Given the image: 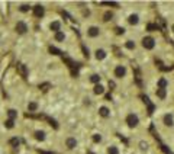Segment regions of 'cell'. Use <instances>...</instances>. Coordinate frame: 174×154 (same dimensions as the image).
<instances>
[{
	"instance_id": "32",
	"label": "cell",
	"mask_w": 174,
	"mask_h": 154,
	"mask_svg": "<svg viewBox=\"0 0 174 154\" xmlns=\"http://www.w3.org/2000/svg\"><path fill=\"white\" fill-rule=\"evenodd\" d=\"M81 49H83V52H84V55H86V57L89 58V49L86 48V45H81Z\"/></svg>"
},
{
	"instance_id": "13",
	"label": "cell",
	"mask_w": 174,
	"mask_h": 154,
	"mask_svg": "<svg viewBox=\"0 0 174 154\" xmlns=\"http://www.w3.org/2000/svg\"><path fill=\"white\" fill-rule=\"evenodd\" d=\"M96 58H97V60L106 58V51H105V49H97V51H96Z\"/></svg>"
},
{
	"instance_id": "31",
	"label": "cell",
	"mask_w": 174,
	"mask_h": 154,
	"mask_svg": "<svg viewBox=\"0 0 174 154\" xmlns=\"http://www.w3.org/2000/svg\"><path fill=\"white\" fill-rule=\"evenodd\" d=\"M112 16H113V15H112V12H106V13H105V20H110V19H112Z\"/></svg>"
},
{
	"instance_id": "14",
	"label": "cell",
	"mask_w": 174,
	"mask_h": 154,
	"mask_svg": "<svg viewBox=\"0 0 174 154\" xmlns=\"http://www.w3.org/2000/svg\"><path fill=\"white\" fill-rule=\"evenodd\" d=\"M60 26H61V25H60V22H57V20H55V22H51V25H50L51 31H55V33L60 32Z\"/></svg>"
},
{
	"instance_id": "28",
	"label": "cell",
	"mask_w": 174,
	"mask_h": 154,
	"mask_svg": "<svg viewBox=\"0 0 174 154\" xmlns=\"http://www.w3.org/2000/svg\"><path fill=\"white\" fill-rule=\"evenodd\" d=\"M50 87H51L50 83H44V84H39V89H42L44 92H47V90L50 89Z\"/></svg>"
},
{
	"instance_id": "10",
	"label": "cell",
	"mask_w": 174,
	"mask_h": 154,
	"mask_svg": "<svg viewBox=\"0 0 174 154\" xmlns=\"http://www.w3.org/2000/svg\"><path fill=\"white\" fill-rule=\"evenodd\" d=\"M99 114H100V116H103V118H108L109 115H110V111H109L106 106H102L99 109Z\"/></svg>"
},
{
	"instance_id": "34",
	"label": "cell",
	"mask_w": 174,
	"mask_h": 154,
	"mask_svg": "<svg viewBox=\"0 0 174 154\" xmlns=\"http://www.w3.org/2000/svg\"><path fill=\"white\" fill-rule=\"evenodd\" d=\"M39 154H54V153H48V151H41L39 150Z\"/></svg>"
},
{
	"instance_id": "20",
	"label": "cell",
	"mask_w": 174,
	"mask_h": 154,
	"mask_svg": "<svg viewBox=\"0 0 174 154\" xmlns=\"http://www.w3.org/2000/svg\"><path fill=\"white\" fill-rule=\"evenodd\" d=\"M36 109H38V103H36V102H31V103L28 105V111H29V112H35Z\"/></svg>"
},
{
	"instance_id": "2",
	"label": "cell",
	"mask_w": 174,
	"mask_h": 154,
	"mask_svg": "<svg viewBox=\"0 0 174 154\" xmlns=\"http://www.w3.org/2000/svg\"><path fill=\"white\" fill-rule=\"evenodd\" d=\"M126 124H128V127H131V128H135L138 124H139V119H138V116L135 114H129L126 116Z\"/></svg>"
},
{
	"instance_id": "15",
	"label": "cell",
	"mask_w": 174,
	"mask_h": 154,
	"mask_svg": "<svg viewBox=\"0 0 174 154\" xmlns=\"http://www.w3.org/2000/svg\"><path fill=\"white\" fill-rule=\"evenodd\" d=\"M167 84H168V81H167L166 79H160V80H158V83H157L158 89H166Z\"/></svg>"
},
{
	"instance_id": "33",
	"label": "cell",
	"mask_w": 174,
	"mask_h": 154,
	"mask_svg": "<svg viewBox=\"0 0 174 154\" xmlns=\"http://www.w3.org/2000/svg\"><path fill=\"white\" fill-rule=\"evenodd\" d=\"M28 10H29V6H28V5H22V6H20V12H28Z\"/></svg>"
},
{
	"instance_id": "24",
	"label": "cell",
	"mask_w": 174,
	"mask_h": 154,
	"mask_svg": "<svg viewBox=\"0 0 174 154\" xmlns=\"http://www.w3.org/2000/svg\"><path fill=\"white\" fill-rule=\"evenodd\" d=\"M5 127L9 128V130H12L13 127H15V124H13V119H8V121L5 122Z\"/></svg>"
},
{
	"instance_id": "18",
	"label": "cell",
	"mask_w": 174,
	"mask_h": 154,
	"mask_svg": "<svg viewBox=\"0 0 174 154\" xmlns=\"http://www.w3.org/2000/svg\"><path fill=\"white\" fill-rule=\"evenodd\" d=\"M108 154H121V151H119V148L116 146H110L108 148Z\"/></svg>"
},
{
	"instance_id": "27",
	"label": "cell",
	"mask_w": 174,
	"mask_h": 154,
	"mask_svg": "<svg viewBox=\"0 0 174 154\" xmlns=\"http://www.w3.org/2000/svg\"><path fill=\"white\" fill-rule=\"evenodd\" d=\"M9 144H10V146H13V147H17V146H19V140H17V138H12V140L9 141Z\"/></svg>"
},
{
	"instance_id": "8",
	"label": "cell",
	"mask_w": 174,
	"mask_h": 154,
	"mask_svg": "<svg viewBox=\"0 0 174 154\" xmlns=\"http://www.w3.org/2000/svg\"><path fill=\"white\" fill-rule=\"evenodd\" d=\"M17 73L20 74L22 77H26L28 76V70H26V65L22 64V63H19L17 64Z\"/></svg>"
},
{
	"instance_id": "5",
	"label": "cell",
	"mask_w": 174,
	"mask_h": 154,
	"mask_svg": "<svg viewBox=\"0 0 174 154\" xmlns=\"http://www.w3.org/2000/svg\"><path fill=\"white\" fill-rule=\"evenodd\" d=\"M164 125L166 127H173L174 125V118H173V114H167L166 116H164Z\"/></svg>"
},
{
	"instance_id": "7",
	"label": "cell",
	"mask_w": 174,
	"mask_h": 154,
	"mask_svg": "<svg viewBox=\"0 0 174 154\" xmlns=\"http://www.w3.org/2000/svg\"><path fill=\"white\" fill-rule=\"evenodd\" d=\"M28 31V26L25 22H17L16 24V32L17 33H25Z\"/></svg>"
},
{
	"instance_id": "23",
	"label": "cell",
	"mask_w": 174,
	"mask_h": 154,
	"mask_svg": "<svg viewBox=\"0 0 174 154\" xmlns=\"http://www.w3.org/2000/svg\"><path fill=\"white\" fill-rule=\"evenodd\" d=\"M125 47H126L128 49H135V42H133V41H126Z\"/></svg>"
},
{
	"instance_id": "35",
	"label": "cell",
	"mask_w": 174,
	"mask_h": 154,
	"mask_svg": "<svg viewBox=\"0 0 174 154\" xmlns=\"http://www.w3.org/2000/svg\"><path fill=\"white\" fill-rule=\"evenodd\" d=\"M171 32H173V33H174V24H173V25H171Z\"/></svg>"
},
{
	"instance_id": "6",
	"label": "cell",
	"mask_w": 174,
	"mask_h": 154,
	"mask_svg": "<svg viewBox=\"0 0 174 154\" xmlns=\"http://www.w3.org/2000/svg\"><path fill=\"white\" fill-rule=\"evenodd\" d=\"M33 15L36 17H42L45 15V9L42 8V6H35L33 8Z\"/></svg>"
},
{
	"instance_id": "3",
	"label": "cell",
	"mask_w": 174,
	"mask_h": 154,
	"mask_svg": "<svg viewBox=\"0 0 174 154\" xmlns=\"http://www.w3.org/2000/svg\"><path fill=\"white\" fill-rule=\"evenodd\" d=\"M125 74H126V67H125V65H116L115 77H118V79H122V77H125Z\"/></svg>"
},
{
	"instance_id": "11",
	"label": "cell",
	"mask_w": 174,
	"mask_h": 154,
	"mask_svg": "<svg viewBox=\"0 0 174 154\" xmlns=\"http://www.w3.org/2000/svg\"><path fill=\"white\" fill-rule=\"evenodd\" d=\"M128 22L131 25H136L139 22V17H138V15H131V16L128 17Z\"/></svg>"
},
{
	"instance_id": "9",
	"label": "cell",
	"mask_w": 174,
	"mask_h": 154,
	"mask_svg": "<svg viewBox=\"0 0 174 154\" xmlns=\"http://www.w3.org/2000/svg\"><path fill=\"white\" fill-rule=\"evenodd\" d=\"M93 92H94V95H103V93H105V87H103L102 84H94Z\"/></svg>"
},
{
	"instance_id": "17",
	"label": "cell",
	"mask_w": 174,
	"mask_h": 154,
	"mask_svg": "<svg viewBox=\"0 0 174 154\" xmlns=\"http://www.w3.org/2000/svg\"><path fill=\"white\" fill-rule=\"evenodd\" d=\"M157 96L160 97V99H166L167 89H157Z\"/></svg>"
},
{
	"instance_id": "25",
	"label": "cell",
	"mask_w": 174,
	"mask_h": 154,
	"mask_svg": "<svg viewBox=\"0 0 174 154\" xmlns=\"http://www.w3.org/2000/svg\"><path fill=\"white\" fill-rule=\"evenodd\" d=\"M45 119L50 122V125H52L54 128H58V124H57V121H55V119H51V118H48V116H45Z\"/></svg>"
},
{
	"instance_id": "16",
	"label": "cell",
	"mask_w": 174,
	"mask_h": 154,
	"mask_svg": "<svg viewBox=\"0 0 174 154\" xmlns=\"http://www.w3.org/2000/svg\"><path fill=\"white\" fill-rule=\"evenodd\" d=\"M35 138H36L38 141H44V140H45V132H44V131H36V132H35Z\"/></svg>"
},
{
	"instance_id": "19",
	"label": "cell",
	"mask_w": 174,
	"mask_h": 154,
	"mask_svg": "<svg viewBox=\"0 0 174 154\" xmlns=\"http://www.w3.org/2000/svg\"><path fill=\"white\" fill-rule=\"evenodd\" d=\"M50 52L52 54V55H63V51H60L58 48H55V47H52V45L50 47Z\"/></svg>"
},
{
	"instance_id": "12",
	"label": "cell",
	"mask_w": 174,
	"mask_h": 154,
	"mask_svg": "<svg viewBox=\"0 0 174 154\" xmlns=\"http://www.w3.org/2000/svg\"><path fill=\"white\" fill-rule=\"evenodd\" d=\"M66 144H67V147H68V148H74V147L77 146V141H75L74 138H67Z\"/></svg>"
},
{
	"instance_id": "21",
	"label": "cell",
	"mask_w": 174,
	"mask_h": 154,
	"mask_svg": "<svg viewBox=\"0 0 174 154\" xmlns=\"http://www.w3.org/2000/svg\"><path fill=\"white\" fill-rule=\"evenodd\" d=\"M90 81H91V83H94V84H99L100 76H99V74H93V76H90Z\"/></svg>"
},
{
	"instance_id": "26",
	"label": "cell",
	"mask_w": 174,
	"mask_h": 154,
	"mask_svg": "<svg viewBox=\"0 0 174 154\" xmlns=\"http://www.w3.org/2000/svg\"><path fill=\"white\" fill-rule=\"evenodd\" d=\"M64 38H66V35L61 32V31L55 33V39H57V41H64Z\"/></svg>"
},
{
	"instance_id": "22",
	"label": "cell",
	"mask_w": 174,
	"mask_h": 154,
	"mask_svg": "<svg viewBox=\"0 0 174 154\" xmlns=\"http://www.w3.org/2000/svg\"><path fill=\"white\" fill-rule=\"evenodd\" d=\"M8 115H9V118H10V119H15V118H16V111H15V109H9L8 111Z\"/></svg>"
},
{
	"instance_id": "29",
	"label": "cell",
	"mask_w": 174,
	"mask_h": 154,
	"mask_svg": "<svg viewBox=\"0 0 174 154\" xmlns=\"http://www.w3.org/2000/svg\"><path fill=\"white\" fill-rule=\"evenodd\" d=\"M139 148H141V150H148V143L141 141V143H139Z\"/></svg>"
},
{
	"instance_id": "1",
	"label": "cell",
	"mask_w": 174,
	"mask_h": 154,
	"mask_svg": "<svg viewBox=\"0 0 174 154\" xmlns=\"http://www.w3.org/2000/svg\"><path fill=\"white\" fill-rule=\"evenodd\" d=\"M142 47L145 49H152L155 47V39H154L152 36H145V38L142 39Z\"/></svg>"
},
{
	"instance_id": "4",
	"label": "cell",
	"mask_w": 174,
	"mask_h": 154,
	"mask_svg": "<svg viewBox=\"0 0 174 154\" xmlns=\"http://www.w3.org/2000/svg\"><path fill=\"white\" fill-rule=\"evenodd\" d=\"M99 33H100V29L97 28V26H90V28L87 29V35H89V36H91V38L99 36Z\"/></svg>"
},
{
	"instance_id": "30",
	"label": "cell",
	"mask_w": 174,
	"mask_h": 154,
	"mask_svg": "<svg viewBox=\"0 0 174 154\" xmlns=\"http://www.w3.org/2000/svg\"><path fill=\"white\" fill-rule=\"evenodd\" d=\"M93 141H94V143H100V141H102V135L94 134V135H93Z\"/></svg>"
}]
</instances>
